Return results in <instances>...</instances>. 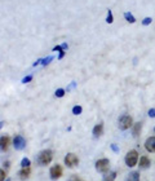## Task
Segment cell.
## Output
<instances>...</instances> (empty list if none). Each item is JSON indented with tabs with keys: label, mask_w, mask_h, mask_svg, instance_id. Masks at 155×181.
Listing matches in <instances>:
<instances>
[{
	"label": "cell",
	"mask_w": 155,
	"mask_h": 181,
	"mask_svg": "<svg viewBox=\"0 0 155 181\" xmlns=\"http://www.w3.org/2000/svg\"><path fill=\"white\" fill-rule=\"evenodd\" d=\"M52 159H53V153H52V150H43L38 155V163L40 166H48L52 162Z\"/></svg>",
	"instance_id": "cell-1"
},
{
	"label": "cell",
	"mask_w": 155,
	"mask_h": 181,
	"mask_svg": "<svg viewBox=\"0 0 155 181\" xmlns=\"http://www.w3.org/2000/svg\"><path fill=\"white\" fill-rule=\"evenodd\" d=\"M124 161H125V164H127L128 167H135V166L137 164V162H138V153L136 150L128 151Z\"/></svg>",
	"instance_id": "cell-2"
},
{
	"label": "cell",
	"mask_w": 155,
	"mask_h": 181,
	"mask_svg": "<svg viewBox=\"0 0 155 181\" xmlns=\"http://www.w3.org/2000/svg\"><path fill=\"white\" fill-rule=\"evenodd\" d=\"M110 168V161L106 158L103 159H98L97 162H96V170L97 172H101V173H106Z\"/></svg>",
	"instance_id": "cell-3"
},
{
	"label": "cell",
	"mask_w": 155,
	"mask_h": 181,
	"mask_svg": "<svg viewBox=\"0 0 155 181\" xmlns=\"http://www.w3.org/2000/svg\"><path fill=\"white\" fill-rule=\"evenodd\" d=\"M132 126H133V119H132V117H129V115H123L119 119V128L122 131H125V129L131 128Z\"/></svg>",
	"instance_id": "cell-4"
},
{
	"label": "cell",
	"mask_w": 155,
	"mask_h": 181,
	"mask_svg": "<svg viewBox=\"0 0 155 181\" xmlns=\"http://www.w3.org/2000/svg\"><path fill=\"white\" fill-rule=\"evenodd\" d=\"M65 164L69 168H74L79 164V158L74 154V153H69L65 157Z\"/></svg>",
	"instance_id": "cell-5"
},
{
	"label": "cell",
	"mask_w": 155,
	"mask_h": 181,
	"mask_svg": "<svg viewBox=\"0 0 155 181\" xmlns=\"http://www.w3.org/2000/svg\"><path fill=\"white\" fill-rule=\"evenodd\" d=\"M62 173H63V170L60 164H56L53 166V167L50 168L49 171V175H50V179L52 180H57V179H60L62 176Z\"/></svg>",
	"instance_id": "cell-6"
},
{
	"label": "cell",
	"mask_w": 155,
	"mask_h": 181,
	"mask_svg": "<svg viewBox=\"0 0 155 181\" xmlns=\"http://www.w3.org/2000/svg\"><path fill=\"white\" fill-rule=\"evenodd\" d=\"M13 145H14V148H16V150H22L26 146V140L21 135H17L13 139Z\"/></svg>",
	"instance_id": "cell-7"
},
{
	"label": "cell",
	"mask_w": 155,
	"mask_h": 181,
	"mask_svg": "<svg viewBox=\"0 0 155 181\" xmlns=\"http://www.w3.org/2000/svg\"><path fill=\"white\" fill-rule=\"evenodd\" d=\"M11 139L9 136H2L0 137V151H6L9 149Z\"/></svg>",
	"instance_id": "cell-8"
},
{
	"label": "cell",
	"mask_w": 155,
	"mask_h": 181,
	"mask_svg": "<svg viewBox=\"0 0 155 181\" xmlns=\"http://www.w3.org/2000/svg\"><path fill=\"white\" fill-rule=\"evenodd\" d=\"M145 149L149 153H155V137H149L145 141Z\"/></svg>",
	"instance_id": "cell-9"
},
{
	"label": "cell",
	"mask_w": 155,
	"mask_h": 181,
	"mask_svg": "<svg viewBox=\"0 0 155 181\" xmlns=\"http://www.w3.org/2000/svg\"><path fill=\"white\" fill-rule=\"evenodd\" d=\"M151 166V161L147 157H141L140 158V168L141 170H146Z\"/></svg>",
	"instance_id": "cell-10"
},
{
	"label": "cell",
	"mask_w": 155,
	"mask_h": 181,
	"mask_svg": "<svg viewBox=\"0 0 155 181\" xmlns=\"http://www.w3.org/2000/svg\"><path fill=\"white\" fill-rule=\"evenodd\" d=\"M30 172H31L30 167H22L21 171L18 172V176H19L22 180H25V179H27L28 176H30Z\"/></svg>",
	"instance_id": "cell-11"
},
{
	"label": "cell",
	"mask_w": 155,
	"mask_h": 181,
	"mask_svg": "<svg viewBox=\"0 0 155 181\" xmlns=\"http://www.w3.org/2000/svg\"><path fill=\"white\" fill-rule=\"evenodd\" d=\"M102 133H103V124L100 123V124H97L93 128V136L94 137H100V136H102Z\"/></svg>",
	"instance_id": "cell-12"
},
{
	"label": "cell",
	"mask_w": 155,
	"mask_h": 181,
	"mask_svg": "<svg viewBox=\"0 0 155 181\" xmlns=\"http://www.w3.org/2000/svg\"><path fill=\"white\" fill-rule=\"evenodd\" d=\"M125 181H140V172H137V171L131 172Z\"/></svg>",
	"instance_id": "cell-13"
},
{
	"label": "cell",
	"mask_w": 155,
	"mask_h": 181,
	"mask_svg": "<svg viewBox=\"0 0 155 181\" xmlns=\"http://www.w3.org/2000/svg\"><path fill=\"white\" fill-rule=\"evenodd\" d=\"M115 179H116V172L115 171L106 173V175L103 176V181H115Z\"/></svg>",
	"instance_id": "cell-14"
},
{
	"label": "cell",
	"mask_w": 155,
	"mask_h": 181,
	"mask_svg": "<svg viewBox=\"0 0 155 181\" xmlns=\"http://www.w3.org/2000/svg\"><path fill=\"white\" fill-rule=\"evenodd\" d=\"M141 129H142V123H136V124H133V136H138V133L141 132Z\"/></svg>",
	"instance_id": "cell-15"
},
{
	"label": "cell",
	"mask_w": 155,
	"mask_h": 181,
	"mask_svg": "<svg viewBox=\"0 0 155 181\" xmlns=\"http://www.w3.org/2000/svg\"><path fill=\"white\" fill-rule=\"evenodd\" d=\"M124 18L127 19L129 24H135V22H136V18L133 17V14L129 13V12H125V13H124Z\"/></svg>",
	"instance_id": "cell-16"
},
{
	"label": "cell",
	"mask_w": 155,
	"mask_h": 181,
	"mask_svg": "<svg viewBox=\"0 0 155 181\" xmlns=\"http://www.w3.org/2000/svg\"><path fill=\"white\" fill-rule=\"evenodd\" d=\"M63 47L62 45H57V47H54V50H58L60 52V56H58V60H61V58H63V56H65V52H63Z\"/></svg>",
	"instance_id": "cell-17"
},
{
	"label": "cell",
	"mask_w": 155,
	"mask_h": 181,
	"mask_svg": "<svg viewBox=\"0 0 155 181\" xmlns=\"http://www.w3.org/2000/svg\"><path fill=\"white\" fill-rule=\"evenodd\" d=\"M82 111H83V109H82V106H74L72 107V114L74 115H79V114H82Z\"/></svg>",
	"instance_id": "cell-18"
},
{
	"label": "cell",
	"mask_w": 155,
	"mask_h": 181,
	"mask_svg": "<svg viewBox=\"0 0 155 181\" xmlns=\"http://www.w3.org/2000/svg\"><path fill=\"white\" fill-rule=\"evenodd\" d=\"M30 164H31V161L28 158H24L21 161V166H22V167H30Z\"/></svg>",
	"instance_id": "cell-19"
},
{
	"label": "cell",
	"mask_w": 155,
	"mask_h": 181,
	"mask_svg": "<svg viewBox=\"0 0 155 181\" xmlns=\"http://www.w3.org/2000/svg\"><path fill=\"white\" fill-rule=\"evenodd\" d=\"M106 22L107 24H113L114 22V17H113V12L111 11H107V17H106Z\"/></svg>",
	"instance_id": "cell-20"
},
{
	"label": "cell",
	"mask_w": 155,
	"mask_h": 181,
	"mask_svg": "<svg viewBox=\"0 0 155 181\" xmlns=\"http://www.w3.org/2000/svg\"><path fill=\"white\" fill-rule=\"evenodd\" d=\"M56 97H63L65 96V89H62V88H58L57 91H56Z\"/></svg>",
	"instance_id": "cell-21"
},
{
	"label": "cell",
	"mask_w": 155,
	"mask_h": 181,
	"mask_svg": "<svg viewBox=\"0 0 155 181\" xmlns=\"http://www.w3.org/2000/svg\"><path fill=\"white\" fill-rule=\"evenodd\" d=\"M31 80H32V75H27V76H25L24 79H22V83H24V84H26V83L31 82Z\"/></svg>",
	"instance_id": "cell-22"
},
{
	"label": "cell",
	"mask_w": 155,
	"mask_h": 181,
	"mask_svg": "<svg viewBox=\"0 0 155 181\" xmlns=\"http://www.w3.org/2000/svg\"><path fill=\"white\" fill-rule=\"evenodd\" d=\"M52 60H53V57L52 56H49V57H47V58H44V60H41V62H43V65H48Z\"/></svg>",
	"instance_id": "cell-23"
},
{
	"label": "cell",
	"mask_w": 155,
	"mask_h": 181,
	"mask_svg": "<svg viewBox=\"0 0 155 181\" xmlns=\"http://www.w3.org/2000/svg\"><path fill=\"white\" fill-rule=\"evenodd\" d=\"M151 21H153V19H151L150 17H146V18H144V21H142V24H144L145 26H147V25H150V24H151Z\"/></svg>",
	"instance_id": "cell-24"
},
{
	"label": "cell",
	"mask_w": 155,
	"mask_h": 181,
	"mask_svg": "<svg viewBox=\"0 0 155 181\" xmlns=\"http://www.w3.org/2000/svg\"><path fill=\"white\" fill-rule=\"evenodd\" d=\"M5 180V172L3 170H0V181H4Z\"/></svg>",
	"instance_id": "cell-25"
},
{
	"label": "cell",
	"mask_w": 155,
	"mask_h": 181,
	"mask_svg": "<svg viewBox=\"0 0 155 181\" xmlns=\"http://www.w3.org/2000/svg\"><path fill=\"white\" fill-rule=\"evenodd\" d=\"M149 117L150 118H155V109H150V110H149Z\"/></svg>",
	"instance_id": "cell-26"
},
{
	"label": "cell",
	"mask_w": 155,
	"mask_h": 181,
	"mask_svg": "<svg viewBox=\"0 0 155 181\" xmlns=\"http://www.w3.org/2000/svg\"><path fill=\"white\" fill-rule=\"evenodd\" d=\"M69 181H79V179H78V176H76V175H72V176L69 179Z\"/></svg>",
	"instance_id": "cell-27"
},
{
	"label": "cell",
	"mask_w": 155,
	"mask_h": 181,
	"mask_svg": "<svg viewBox=\"0 0 155 181\" xmlns=\"http://www.w3.org/2000/svg\"><path fill=\"white\" fill-rule=\"evenodd\" d=\"M111 149L115 151V153H119V149H118V146H116L115 144H113V145H111Z\"/></svg>",
	"instance_id": "cell-28"
},
{
	"label": "cell",
	"mask_w": 155,
	"mask_h": 181,
	"mask_svg": "<svg viewBox=\"0 0 155 181\" xmlns=\"http://www.w3.org/2000/svg\"><path fill=\"white\" fill-rule=\"evenodd\" d=\"M4 124H5V123H4V122H0V129H2V128H3V126H4Z\"/></svg>",
	"instance_id": "cell-29"
}]
</instances>
